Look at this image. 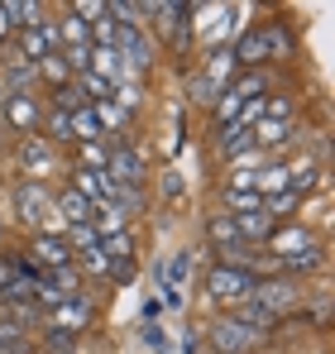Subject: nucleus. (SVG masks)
I'll return each instance as SVG.
<instances>
[{
	"mask_svg": "<svg viewBox=\"0 0 335 354\" xmlns=\"http://www.w3.org/2000/svg\"><path fill=\"white\" fill-rule=\"evenodd\" d=\"M106 177H111L115 187H139V182H144V158H139V149L115 144L111 158H106Z\"/></svg>",
	"mask_w": 335,
	"mask_h": 354,
	"instance_id": "nucleus-4",
	"label": "nucleus"
},
{
	"mask_svg": "<svg viewBox=\"0 0 335 354\" xmlns=\"http://www.w3.org/2000/svg\"><path fill=\"white\" fill-rule=\"evenodd\" d=\"M259 273L254 268H235V263H216L211 268V278H206V288H211V297L221 301V306H244L249 297L259 292Z\"/></svg>",
	"mask_w": 335,
	"mask_h": 354,
	"instance_id": "nucleus-1",
	"label": "nucleus"
},
{
	"mask_svg": "<svg viewBox=\"0 0 335 354\" xmlns=\"http://www.w3.org/2000/svg\"><path fill=\"white\" fill-rule=\"evenodd\" d=\"M53 211H57V225H67V230H72V225H91V216H96V206H91L82 192H72V187L53 196Z\"/></svg>",
	"mask_w": 335,
	"mask_h": 354,
	"instance_id": "nucleus-10",
	"label": "nucleus"
},
{
	"mask_svg": "<svg viewBox=\"0 0 335 354\" xmlns=\"http://www.w3.org/2000/svg\"><path fill=\"white\" fill-rule=\"evenodd\" d=\"M292 297H297V288H292V283H259L254 301H259V306H269L273 316H282V311L292 306Z\"/></svg>",
	"mask_w": 335,
	"mask_h": 354,
	"instance_id": "nucleus-16",
	"label": "nucleus"
},
{
	"mask_svg": "<svg viewBox=\"0 0 335 354\" xmlns=\"http://www.w3.org/2000/svg\"><path fill=\"white\" fill-rule=\"evenodd\" d=\"M96 120H101V134H106V129H125V124H129V111H125V106H120V101H101V106H96Z\"/></svg>",
	"mask_w": 335,
	"mask_h": 354,
	"instance_id": "nucleus-30",
	"label": "nucleus"
},
{
	"mask_svg": "<svg viewBox=\"0 0 335 354\" xmlns=\"http://www.w3.org/2000/svg\"><path fill=\"white\" fill-rule=\"evenodd\" d=\"M206 239L216 244V254H225V249H239V244H244L230 216H211V221H206Z\"/></svg>",
	"mask_w": 335,
	"mask_h": 354,
	"instance_id": "nucleus-19",
	"label": "nucleus"
},
{
	"mask_svg": "<svg viewBox=\"0 0 335 354\" xmlns=\"http://www.w3.org/2000/svg\"><path fill=\"white\" fill-rule=\"evenodd\" d=\"M15 211H19L24 225H39V221L53 216V192L44 182H19L15 187Z\"/></svg>",
	"mask_w": 335,
	"mask_h": 354,
	"instance_id": "nucleus-3",
	"label": "nucleus"
},
{
	"mask_svg": "<svg viewBox=\"0 0 335 354\" xmlns=\"http://www.w3.org/2000/svg\"><path fill=\"white\" fill-rule=\"evenodd\" d=\"M254 149V134L244 129V124H221V153L225 158H239V153H249Z\"/></svg>",
	"mask_w": 335,
	"mask_h": 354,
	"instance_id": "nucleus-22",
	"label": "nucleus"
},
{
	"mask_svg": "<svg viewBox=\"0 0 335 354\" xmlns=\"http://www.w3.org/2000/svg\"><path fill=\"white\" fill-rule=\"evenodd\" d=\"M57 44H67V48H91V24H82V19L67 10V19L57 24Z\"/></svg>",
	"mask_w": 335,
	"mask_h": 354,
	"instance_id": "nucleus-23",
	"label": "nucleus"
},
{
	"mask_svg": "<svg viewBox=\"0 0 335 354\" xmlns=\"http://www.w3.org/2000/svg\"><path fill=\"white\" fill-rule=\"evenodd\" d=\"M144 340H149V345H154V350H163V335H159V326H154V321H149V326H144Z\"/></svg>",
	"mask_w": 335,
	"mask_h": 354,
	"instance_id": "nucleus-39",
	"label": "nucleus"
},
{
	"mask_svg": "<svg viewBox=\"0 0 335 354\" xmlns=\"http://www.w3.org/2000/svg\"><path fill=\"white\" fill-rule=\"evenodd\" d=\"M101 120H96V106H77L72 111V144H101Z\"/></svg>",
	"mask_w": 335,
	"mask_h": 354,
	"instance_id": "nucleus-14",
	"label": "nucleus"
},
{
	"mask_svg": "<svg viewBox=\"0 0 335 354\" xmlns=\"http://www.w3.org/2000/svg\"><path fill=\"white\" fill-rule=\"evenodd\" d=\"M235 321H239V326H249V330H254V335H269V330H273V326H278V316H273V311H269V306H259V301H254V297H249V301H244V306H235Z\"/></svg>",
	"mask_w": 335,
	"mask_h": 354,
	"instance_id": "nucleus-15",
	"label": "nucleus"
},
{
	"mask_svg": "<svg viewBox=\"0 0 335 354\" xmlns=\"http://www.w3.org/2000/svg\"><path fill=\"white\" fill-rule=\"evenodd\" d=\"M96 254H106V263H115V259H129V254H134V235H129V230H115V235H101V244H96Z\"/></svg>",
	"mask_w": 335,
	"mask_h": 354,
	"instance_id": "nucleus-26",
	"label": "nucleus"
},
{
	"mask_svg": "<svg viewBox=\"0 0 335 354\" xmlns=\"http://www.w3.org/2000/svg\"><path fill=\"white\" fill-rule=\"evenodd\" d=\"M297 201H302L297 192H278V196H264V211H269V216L278 221V216H287V211H292Z\"/></svg>",
	"mask_w": 335,
	"mask_h": 354,
	"instance_id": "nucleus-36",
	"label": "nucleus"
},
{
	"mask_svg": "<svg viewBox=\"0 0 335 354\" xmlns=\"http://www.w3.org/2000/svg\"><path fill=\"white\" fill-rule=\"evenodd\" d=\"M259 34H264V53H269V58H287V53H292V44H287L282 29H259Z\"/></svg>",
	"mask_w": 335,
	"mask_h": 354,
	"instance_id": "nucleus-34",
	"label": "nucleus"
},
{
	"mask_svg": "<svg viewBox=\"0 0 335 354\" xmlns=\"http://www.w3.org/2000/svg\"><path fill=\"white\" fill-rule=\"evenodd\" d=\"M254 192H259V196H278V192H287V163L259 168V173H254Z\"/></svg>",
	"mask_w": 335,
	"mask_h": 354,
	"instance_id": "nucleus-21",
	"label": "nucleus"
},
{
	"mask_svg": "<svg viewBox=\"0 0 335 354\" xmlns=\"http://www.w3.org/2000/svg\"><path fill=\"white\" fill-rule=\"evenodd\" d=\"M259 340H264V335H254V330L239 326L235 316H225V321L211 326V350H216V354H254V350H259Z\"/></svg>",
	"mask_w": 335,
	"mask_h": 354,
	"instance_id": "nucleus-2",
	"label": "nucleus"
},
{
	"mask_svg": "<svg viewBox=\"0 0 335 354\" xmlns=\"http://www.w3.org/2000/svg\"><path fill=\"white\" fill-rule=\"evenodd\" d=\"M230 221H235V230H239L244 244H249V239H264V244H269V235L278 230V221H273L269 211H249V216H230Z\"/></svg>",
	"mask_w": 335,
	"mask_h": 354,
	"instance_id": "nucleus-13",
	"label": "nucleus"
},
{
	"mask_svg": "<svg viewBox=\"0 0 335 354\" xmlns=\"http://www.w3.org/2000/svg\"><path fill=\"white\" fill-rule=\"evenodd\" d=\"M125 221H129V216H125L115 201H101V206H96V216H91L96 235H115V230H125Z\"/></svg>",
	"mask_w": 335,
	"mask_h": 354,
	"instance_id": "nucleus-28",
	"label": "nucleus"
},
{
	"mask_svg": "<svg viewBox=\"0 0 335 354\" xmlns=\"http://www.w3.org/2000/svg\"><path fill=\"white\" fill-rule=\"evenodd\" d=\"M48 321H53V330H62V335H77L87 321H91V301L77 292V297H62L53 311H48Z\"/></svg>",
	"mask_w": 335,
	"mask_h": 354,
	"instance_id": "nucleus-7",
	"label": "nucleus"
},
{
	"mask_svg": "<svg viewBox=\"0 0 335 354\" xmlns=\"http://www.w3.org/2000/svg\"><path fill=\"white\" fill-rule=\"evenodd\" d=\"M230 58H235V67H259V62L269 58V53H264V34H259V29H249V34L230 48Z\"/></svg>",
	"mask_w": 335,
	"mask_h": 354,
	"instance_id": "nucleus-18",
	"label": "nucleus"
},
{
	"mask_svg": "<svg viewBox=\"0 0 335 354\" xmlns=\"http://www.w3.org/2000/svg\"><path fill=\"white\" fill-rule=\"evenodd\" d=\"M249 134H254V149H278V144L292 139V124L287 120H259Z\"/></svg>",
	"mask_w": 335,
	"mask_h": 354,
	"instance_id": "nucleus-17",
	"label": "nucleus"
},
{
	"mask_svg": "<svg viewBox=\"0 0 335 354\" xmlns=\"http://www.w3.org/2000/svg\"><path fill=\"white\" fill-rule=\"evenodd\" d=\"M0 67H5V86H0L5 96H29V91H34V82H39V67L24 58L19 48H10Z\"/></svg>",
	"mask_w": 335,
	"mask_h": 354,
	"instance_id": "nucleus-5",
	"label": "nucleus"
},
{
	"mask_svg": "<svg viewBox=\"0 0 335 354\" xmlns=\"http://www.w3.org/2000/svg\"><path fill=\"white\" fill-rule=\"evenodd\" d=\"M239 106H244V101H239V96H235V91L225 86L221 96H216V106H211V111H216V120H221V124H235V115H239Z\"/></svg>",
	"mask_w": 335,
	"mask_h": 354,
	"instance_id": "nucleus-33",
	"label": "nucleus"
},
{
	"mask_svg": "<svg viewBox=\"0 0 335 354\" xmlns=\"http://www.w3.org/2000/svg\"><path fill=\"white\" fill-rule=\"evenodd\" d=\"M29 249H34V254H29V263H34V268H44V273L72 263V249L62 244V235H34V239H29Z\"/></svg>",
	"mask_w": 335,
	"mask_h": 354,
	"instance_id": "nucleus-9",
	"label": "nucleus"
},
{
	"mask_svg": "<svg viewBox=\"0 0 335 354\" xmlns=\"http://www.w3.org/2000/svg\"><path fill=\"white\" fill-rule=\"evenodd\" d=\"M15 34V19H10V5L0 0V39H10Z\"/></svg>",
	"mask_w": 335,
	"mask_h": 354,
	"instance_id": "nucleus-38",
	"label": "nucleus"
},
{
	"mask_svg": "<svg viewBox=\"0 0 335 354\" xmlns=\"http://www.w3.org/2000/svg\"><path fill=\"white\" fill-rule=\"evenodd\" d=\"M216 96H221V91H216V86H211V82L197 72V77H192V101H201V106H216Z\"/></svg>",
	"mask_w": 335,
	"mask_h": 354,
	"instance_id": "nucleus-37",
	"label": "nucleus"
},
{
	"mask_svg": "<svg viewBox=\"0 0 335 354\" xmlns=\"http://www.w3.org/2000/svg\"><path fill=\"white\" fill-rule=\"evenodd\" d=\"M269 82H264V72H244L239 82H230V91L239 96V101H259V91H264Z\"/></svg>",
	"mask_w": 335,
	"mask_h": 354,
	"instance_id": "nucleus-31",
	"label": "nucleus"
},
{
	"mask_svg": "<svg viewBox=\"0 0 335 354\" xmlns=\"http://www.w3.org/2000/svg\"><path fill=\"white\" fill-rule=\"evenodd\" d=\"M39 124H44V139H48V144H67V139H72V115L57 111V106L39 120Z\"/></svg>",
	"mask_w": 335,
	"mask_h": 354,
	"instance_id": "nucleus-27",
	"label": "nucleus"
},
{
	"mask_svg": "<svg viewBox=\"0 0 335 354\" xmlns=\"http://www.w3.org/2000/svg\"><path fill=\"white\" fill-rule=\"evenodd\" d=\"M19 53L29 62H44V58H53V53H62V44H57V24H39V29H24L19 34Z\"/></svg>",
	"mask_w": 335,
	"mask_h": 354,
	"instance_id": "nucleus-8",
	"label": "nucleus"
},
{
	"mask_svg": "<svg viewBox=\"0 0 335 354\" xmlns=\"http://www.w3.org/2000/svg\"><path fill=\"white\" fill-rule=\"evenodd\" d=\"M19 163L34 168V173H48V168H53V144H48L44 134H24V139H19Z\"/></svg>",
	"mask_w": 335,
	"mask_h": 354,
	"instance_id": "nucleus-12",
	"label": "nucleus"
},
{
	"mask_svg": "<svg viewBox=\"0 0 335 354\" xmlns=\"http://www.w3.org/2000/svg\"><path fill=\"white\" fill-rule=\"evenodd\" d=\"M72 192H82L91 206H101V201L115 196V182L106 173H96V168H72Z\"/></svg>",
	"mask_w": 335,
	"mask_h": 354,
	"instance_id": "nucleus-11",
	"label": "nucleus"
},
{
	"mask_svg": "<svg viewBox=\"0 0 335 354\" xmlns=\"http://www.w3.org/2000/svg\"><path fill=\"white\" fill-rule=\"evenodd\" d=\"M62 244H67L72 254H91V249L101 244V235H96V225H72V230L62 235Z\"/></svg>",
	"mask_w": 335,
	"mask_h": 354,
	"instance_id": "nucleus-29",
	"label": "nucleus"
},
{
	"mask_svg": "<svg viewBox=\"0 0 335 354\" xmlns=\"http://www.w3.org/2000/svg\"><path fill=\"white\" fill-rule=\"evenodd\" d=\"M249 211H264V196L244 187H225V216H249Z\"/></svg>",
	"mask_w": 335,
	"mask_h": 354,
	"instance_id": "nucleus-24",
	"label": "nucleus"
},
{
	"mask_svg": "<svg viewBox=\"0 0 335 354\" xmlns=\"http://www.w3.org/2000/svg\"><path fill=\"white\" fill-rule=\"evenodd\" d=\"M235 72H239V67H235V58H230V53H211V62L201 67V77H206L216 91H225V86L235 82Z\"/></svg>",
	"mask_w": 335,
	"mask_h": 354,
	"instance_id": "nucleus-20",
	"label": "nucleus"
},
{
	"mask_svg": "<svg viewBox=\"0 0 335 354\" xmlns=\"http://www.w3.org/2000/svg\"><path fill=\"white\" fill-rule=\"evenodd\" d=\"M106 158H111V144H82V168L106 173Z\"/></svg>",
	"mask_w": 335,
	"mask_h": 354,
	"instance_id": "nucleus-35",
	"label": "nucleus"
},
{
	"mask_svg": "<svg viewBox=\"0 0 335 354\" xmlns=\"http://www.w3.org/2000/svg\"><path fill=\"white\" fill-rule=\"evenodd\" d=\"M5 5H10L15 29H39V24H44V5H39V0H5Z\"/></svg>",
	"mask_w": 335,
	"mask_h": 354,
	"instance_id": "nucleus-25",
	"label": "nucleus"
},
{
	"mask_svg": "<svg viewBox=\"0 0 335 354\" xmlns=\"http://www.w3.org/2000/svg\"><path fill=\"white\" fill-rule=\"evenodd\" d=\"M39 67V77H48V82H57V86H67L72 82V67L62 62V53H53V58H44V62H34Z\"/></svg>",
	"mask_w": 335,
	"mask_h": 354,
	"instance_id": "nucleus-32",
	"label": "nucleus"
},
{
	"mask_svg": "<svg viewBox=\"0 0 335 354\" xmlns=\"http://www.w3.org/2000/svg\"><path fill=\"white\" fill-rule=\"evenodd\" d=\"M39 120H44V106L34 101V91L29 96H5V124L15 134H39Z\"/></svg>",
	"mask_w": 335,
	"mask_h": 354,
	"instance_id": "nucleus-6",
	"label": "nucleus"
}]
</instances>
